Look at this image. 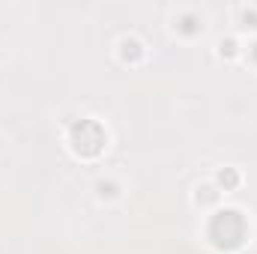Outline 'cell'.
<instances>
[{"label": "cell", "mask_w": 257, "mask_h": 254, "mask_svg": "<svg viewBox=\"0 0 257 254\" xmlns=\"http://www.w3.org/2000/svg\"><path fill=\"white\" fill-rule=\"evenodd\" d=\"M206 233H209V242H212L215 248H221V251H233V248H239V245L245 242L248 224H245V218H242L236 209H221V212L212 215Z\"/></svg>", "instance_id": "cell-1"}, {"label": "cell", "mask_w": 257, "mask_h": 254, "mask_svg": "<svg viewBox=\"0 0 257 254\" xmlns=\"http://www.w3.org/2000/svg\"><path fill=\"white\" fill-rule=\"evenodd\" d=\"M72 150L78 156H99V150L105 147V129L96 120H81L72 126Z\"/></svg>", "instance_id": "cell-2"}, {"label": "cell", "mask_w": 257, "mask_h": 254, "mask_svg": "<svg viewBox=\"0 0 257 254\" xmlns=\"http://www.w3.org/2000/svg\"><path fill=\"white\" fill-rule=\"evenodd\" d=\"M123 57H132V60H138V57H141V45H138V42H126V45H123Z\"/></svg>", "instance_id": "cell-3"}, {"label": "cell", "mask_w": 257, "mask_h": 254, "mask_svg": "<svg viewBox=\"0 0 257 254\" xmlns=\"http://www.w3.org/2000/svg\"><path fill=\"white\" fill-rule=\"evenodd\" d=\"M218 180H221V186H227V189H233V186L239 183V177H236V171H224V174H221Z\"/></svg>", "instance_id": "cell-4"}, {"label": "cell", "mask_w": 257, "mask_h": 254, "mask_svg": "<svg viewBox=\"0 0 257 254\" xmlns=\"http://www.w3.org/2000/svg\"><path fill=\"white\" fill-rule=\"evenodd\" d=\"M180 30H186V33H194V30H197V24H194V18H192V15H186V18H183Z\"/></svg>", "instance_id": "cell-5"}, {"label": "cell", "mask_w": 257, "mask_h": 254, "mask_svg": "<svg viewBox=\"0 0 257 254\" xmlns=\"http://www.w3.org/2000/svg\"><path fill=\"white\" fill-rule=\"evenodd\" d=\"M251 60H254V63H257V42H254V45H251Z\"/></svg>", "instance_id": "cell-6"}]
</instances>
